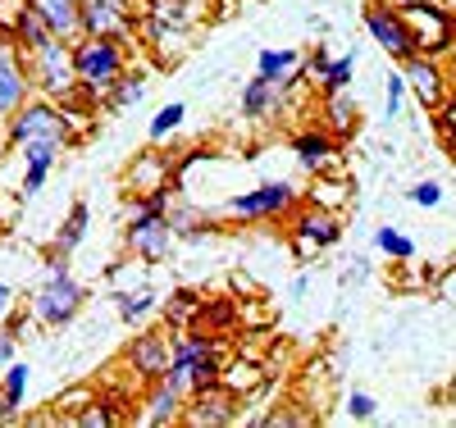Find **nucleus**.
<instances>
[{
	"instance_id": "28",
	"label": "nucleus",
	"mask_w": 456,
	"mask_h": 428,
	"mask_svg": "<svg viewBox=\"0 0 456 428\" xmlns=\"http://www.w3.org/2000/svg\"><path fill=\"white\" fill-rule=\"evenodd\" d=\"M228 392H238L242 401L256 397L260 387H265V365H251V360H233V365H224V378H219Z\"/></svg>"
},
{
	"instance_id": "32",
	"label": "nucleus",
	"mask_w": 456,
	"mask_h": 428,
	"mask_svg": "<svg viewBox=\"0 0 456 428\" xmlns=\"http://www.w3.org/2000/svg\"><path fill=\"white\" fill-rule=\"evenodd\" d=\"M352 77H356V55H338V60H329V69L320 77V92H347Z\"/></svg>"
},
{
	"instance_id": "36",
	"label": "nucleus",
	"mask_w": 456,
	"mask_h": 428,
	"mask_svg": "<svg viewBox=\"0 0 456 428\" xmlns=\"http://www.w3.org/2000/svg\"><path fill=\"white\" fill-rule=\"evenodd\" d=\"M28 10H32V0H0V42H14V28Z\"/></svg>"
},
{
	"instance_id": "30",
	"label": "nucleus",
	"mask_w": 456,
	"mask_h": 428,
	"mask_svg": "<svg viewBox=\"0 0 456 428\" xmlns=\"http://www.w3.org/2000/svg\"><path fill=\"white\" fill-rule=\"evenodd\" d=\"M51 36H55V32H51V23H46L42 14H37V10H28V14L19 19V28H14V42H10V46H14L19 55H28V51H37V46H46Z\"/></svg>"
},
{
	"instance_id": "23",
	"label": "nucleus",
	"mask_w": 456,
	"mask_h": 428,
	"mask_svg": "<svg viewBox=\"0 0 456 428\" xmlns=\"http://www.w3.org/2000/svg\"><path fill=\"white\" fill-rule=\"evenodd\" d=\"M32 10L51 23L55 36L64 42H78L83 36V14H78V0H32Z\"/></svg>"
},
{
	"instance_id": "19",
	"label": "nucleus",
	"mask_w": 456,
	"mask_h": 428,
	"mask_svg": "<svg viewBox=\"0 0 456 428\" xmlns=\"http://www.w3.org/2000/svg\"><path fill=\"white\" fill-rule=\"evenodd\" d=\"M32 96V77H28V64H23V55L10 46V42H0V114H10L23 105Z\"/></svg>"
},
{
	"instance_id": "25",
	"label": "nucleus",
	"mask_w": 456,
	"mask_h": 428,
	"mask_svg": "<svg viewBox=\"0 0 456 428\" xmlns=\"http://www.w3.org/2000/svg\"><path fill=\"white\" fill-rule=\"evenodd\" d=\"M28 378H32V369H28L23 360H10L5 369H0V415H5V419H14V415L23 410V401H28Z\"/></svg>"
},
{
	"instance_id": "1",
	"label": "nucleus",
	"mask_w": 456,
	"mask_h": 428,
	"mask_svg": "<svg viewBox=\"0 0 456 428\" xmlns=\"http://www.w3.org/2000/svg\"><path fill=\"white\" fill-rule=\"evenodd\" d=\"M169 201L174 187H160L151 197H133L128 201V219H124V246L128 255H137L142 264H160L174 251V223H169Z\"/></svg>"
},
{
	"instance_id": "38",
	"label": "nucleus",
	"mask_w": 456,
	"mask_h": 428,
	"mask_svg": "<svg viewBox=\"0 0 456 428\" xmlns=\"http://www.w3.org/2000/svg\"><path fill=\"white\" fill-rule=\"evenodd\" d=\"M347 419H356V424L379 419V401H374L370 392H352V397H347Z\"/></svg>"
},
{
	"instance_id": "46",
	"label": "nucleus",
	"mask_w": 456,
	"mask_h": 428,
	"mask_svg": "<svg viewBox=\"0 0 456 428\" xmlns=\"http://www.w3.org/2000/svg\"><path fill=\"white\" fill-rule=\"evenodd\" d=\"M0 133H5V114H0Z\"/></svg>"
},
{
	"instance_id": "39",
	"label": "nucleus",
	"mask_w": 456,
	"mask_h": 428,
	"mask_svg": "<svg viewBox=\"0 0 456 428\" xmlns=\"http://www.w3.org/2000/svg\"><path fill=\"white\" fill-rule=\"evenodd\" d=\"M406 197L420 206V210H438V206H443V187H438V182H415Z\"/></svg>"
},
{
	"instance_id": "15",
	"label": "nucleus",
	"mask_w": 456,
	"mask_h": 428,
	"mask_svg": "<svg viewBox=\"0 0 456 428\" xmlns=\"http://www.w3.org/2000/svg\"><path fill=\"white\" fill-rule=\"evenodd\" d=\"M160 187H174V155L169 150H156V141H151V150L133 155L128 169H124V197H151V191Z\"/></svg>"
},
{
	"instance_id": "26",
	"label": "nucleus",
	"mask_w": 456,
	"mask_h": 428,
	"mask_svg": "<svg viewBox=\"0 0 456 428\" xmlns=\"http://www.w3.org/2000/svg\"><path fill=\"white\" fill-rule=\"evenodd\" d=\"M306 201L320 206V210H338V214H342V210L352 206V182L342 178V174H338V178H333V174H315V182L306 187Z\"/></svg>"
},
{
	"instance_id": "11",
	"label": "nucleus",
	"mask_w": 456,
	"mask_h": 428,
	"mask_svg": "<svg viewBox=\"0 0 456 428\" xmlns=\"http://www.w3.org/2000/svg\"><path fill=\"white\" fill-rule=\"evenodd\" d=\"M402 77H406V87L411 96L420 101L425 109H443L452 101V73L438 55H425V51H415L402 60Z\"/></svg>"
},
{
	"instance_id": "43",
	"label": "nucleus",
	"mask_w": 456,
	"mask_h": 428,
	"mask_svg": "<svg viewBox=\"0 0 456 428\" xmlns=\"http://www.w3.org/2000/svg\"><path fill=\"white\" fill-rule=\"evenodd\" d=\"M288 292H292V296L301 301V296H306V292H311V279H306V274H297V279L288 283Z\"/></svg>"
},
{
	"instance_id": "4",
	"label": "nucleus",
	"mask_w": 456,
	"mask_h": 428,
	"mask_svg": "<svg viewBox=\"0 0 456 428\" xmlns=\"http://www.w3.org/2000/svg\"><path fill=\"white\" fill-rule=\"evenodd\" d=\"M83 305H87V287L69 274V260H46V274H42V283H37L32 301H28L32 324L64 328V324L78 319Z\"/></svg>"
},
{
	"instance_id": "22",
	"label": "nucleus",
	"mask_w": 456,
	"mask_h": 428,
	"mask_svg": "<svg viewBox=\"0 0 456 428\" xmlns=\"http://www.w3.org/2000/svg\"><path fill=\"white\" fill-rule=\"evenodd\" d=\"M320 119H324V128H329L333 137H342V141H347V137L356 133V124H361V109H356L352 92H324Z\"/></svg>"
},
{
	"instance_id": "16",
	"label": "nucleus",
	"mask_w": 456,
	"mask_h": 428,
	"mask_svg": "<svg viewBox=\"0 0 456 428\" xmlns=\"http://www.w3.org/2000/svg\"><path fill=\"white\" fill-rule=\"evenodd\" d=\"M238 392H228L224 383H210L201 387V392L187 397L183 406V424H192V428H224V424H238Z\"/></svg>"
},
{
	"instance_id": "14",
	"label": "nucleus",
	"mask_w": 456,
	"mask_h": 428,
	"mask_svg": "<svg viewBox=\"0 0 456 428\" xmlns=\"http://www.w3.org/2000/svg\"><path fill=\"white\" fill-rule=\"evenodd\" d=\"M292 160L301 165V174H342V137H333L324 124L320 128H301L292 137Z\"/></svg>"
},
{
	"instance_id": "2",
	"label": "nucleus",
	"mask_w": 456,
	"mask_h": 428,
	"mask_svg": "<svg viewBox=\"0 0 456 428\" xmlns=\"http://www.w3.org/2000/svg\"><path fill=\"white\" fill-rule=\"evenodd\" d=\"M224 378V342L201 328H178L169 337V369L165 383H174L183 397L201 392V387Z\"/></svg>"
},
{
	"instance_id": "33",
	"label": "nucleus",
	"mask_w": 456,
	"mask_h": 428,
	"mask_svg": "<svg viewBox=\"0 0 456 428\" xmlns=\"http://www.w3.org/2000/svg\"><path fill=\"white\" fill-rule=\"evenodd\" d=\"M374 246H379V251H384L388 260H415V242L406 238V232H397V228H388V223H384V228H379V232H374Z\"/></svg>"
},
{
	"instance_id": "20",
	"label": "nucleus",
	"mask_w": 456,
	"mask_h": 428,
	"mask_svg": "<svg viewBox=\"0 0 456 428\" xmlns=\"http://www.w3.org/2000/svg\"><path fill=\"white\" fill-rule=\"evenodd\" d=\"M288 96L279 83H270V77H247V87H242V119L251 124H265V119H279V114L288 109Z\"/></svg>"
},
{
	"instance_id": "41",
	"label": "nucleus",
	"mask_w": 456,
	"mask_h": 428,
	"mask_svg": "<svg viewBox=\"0 0 456 428\" xmlns=\"http://www.w3.org/2000/svg\"><path fill=\"white\" fill-rule=\"evenodd\" d=\"M14 351H19V333L14 328H0V369L14 360Z\"/></svg>"
},
{
	"instance_id": "9",
	"label": "nucleus",
	"mask_w": 456,
	"mask_h": 428,
	"mask_svg": "<svg viewBox=\"0 0 456 428\" xmlns=\"http://www.w3.org/2000/svg\"><path fill=\"white\" fill-rule=\"evenodd\" d=\"M78 14H83L87 36H119L128 46H137V36H142L137 0H78Z\"/></svg>"
},
{
	"instance_id": "13",
	"label": "nucleus",
	"mask_w": 456,
	"mask_h": 428,
	"mask_svg": "<svg viewBox=\"0 0 456 428\" xmlns=\"http://www.w3.org/2000/svg\"><path fill=\"white\" fill-rule=\"evenodd\" d=\"M124 369L137 387H151L156 378H165V369H169V333H160V328L137 333L124 346Z\"/></svg>"
},
{
	"instance_id": "34",
	"label": "nucleus",
	"mask_w": 456,
	"mask_h": 428,
	"mask_svg": "<svg viewBox=\"0 0 456 428\" xmlns=\"http://www.w3.org/2000/svg\"><path fill=\"white\" fill-rule=\"evenodd\" d=\"M114 419H119V410H114L110 401H101V397H92L78 415H73V424H78V428H110Z\"/></svg>"
},
{
	"instance_id": "5",
	"label": "nucleus",
	"mask_w": 456,
	"mask_h": 428,
	"mask_svg": "<svg viewBox=\"0 0 456 428\" xmlns=\"http://www.w3.org/2000/svg\"><path fill=\"white\" fill-rule=\"evenodd\" d=\"M306 201V187H297L288 178H270V182H256L238 197L224 201V219H238V223H279V219H292V210Z\"/></svg>"
},
{
	"instance_id": "29",
	"label": "nucleus",
	"mask_w": 456,
	"mask_h": 428,
	"mask_svg": "<svg viewBox=\"0 0 456 428\" xmlns=\"http://www.w3.org/2000/svg\"><path fill=\"white\" fill-rule=\"evenodd\" d=\"M156 305H160V296L151 292V287H128V292L119 287V292H114V310H119L124 324H142Z\"/></svg>"
},
{
	"instance_id": "10",
	"label": "nucleus",
	"mask_w": 456,
	"mask_h": 428,
	"mask_svg": "<svg viewBox=\"0 0 456 428\" xmlns=\"http://www.w3.org/2000/svg\"><path fill=\"white\" fill-rule=\"evenodd\" d=\"M288 242L297 255H320L329 246L342 242V214L338 210H320V206H297L292 223H288Z\"/></svg>"
},
{
	"instance_id": "6",
	"label": "nucleus",
	"mask_w": 456,
	"mask_h": 428,
	"mask_svg": "<svg viewBox=\"0 0 456 428\" xmlns=\"http://www.w3.org/2000/svg\"><path fill=\"white\" fill-rule=\"evenodd\" d=\"M5 141L10 146H23V141H78V133H73V124H69V114H64V105L60 101H51V96H28L10 119H5Z\"/></svg>"
},
{
	"instance_id": "17",
	"label": "nucleus",
	"mask_w": 456,
	"mask_h": 428,
	"mask_svg": "<svg viewBox=\"0 0 456 428\" xmlns=\"http://www.w3.org/2000/svg\"><path fill=\"white\" fill-rule=\"evenodd\" d=\"M14 155H19V165H23V182H19V197H23V201H32L37 191L46 187L51 169L60 165V155H64V141H23V146H14Z\"/></svg>"
},
{
	"instance_id": "21",
	"label": "nucleus",
	"mask_w": 456,
	"mask_h": 428,
	"mask_svg": "<svg viewBox=\"0 0 456 428\" xmlns=\"http://www.w3.org/2000/svg\"><path fill=\"white\" fill-rule=\"evenodd\" d=\"M301 51H292V46H279V51H260L256 55V73L260 77H270V83H279L283 92H292L297 83H306V69H301Z\"/></svg>"
},
{
	"instance_id": "27",
	"label": "nucleus",
	"mask_w": 456,
	"mask_h": 428,
	"mask_svg": "<svg viewBox=\"0 0 456 428\" xmlns=\"http://www.w3.org/2000/svg\"><path fill=\"white\" fill-rule=\"evenodd\" d=\"M142 96H146V73L128 64V69L119 73V83H114V87H110V92L101 96V109H105V114H119V109L137 105Z\"/></svg>"
},
{
	"instance_id": "31",
	"label": "nucleus",
	"mask_w": 456,
	"mask_h": 428,
	"mask_svg": "<svg viewBox=\"0 0 456 428\" xmlns=\"http://www.w3.org/2000/svg\"><path fill=\"white\" fill-rule=\"evenodd\" d=\"M183 119H187V105L183 101H169V105H160L156 114H151V124H146V137L156 141V146H165L178 128H183Z\"/></svg>"
},
{
	"instance_id": "42",
	"label": "nucleus",
	"mask_w": 456,
	"mask_h": 428,
	"mask_svg": "<svg viewBox=\"0 0 456 428\" xmlns=\"http://www.w3.org/2000/svg\"><path fill=\"white\" fill-rule=\"evenodd\" d=\"M10 310H14V287H10V283H0V324H5Z\"/></svg>"
},
{
	"instance_id": "24",
	"label": "nucleus",
	"mask_w": 456,
	"mask_h": 428,
	"mask_svg": "<svg viewBox=\"0 0 456 428\" xmlns=\"http://www.w3.org/2000/svg\"><path fill=\"white\" fill-rule=\"evenodd\" d=\"M87 223H92V210H87V201H78L69 214H64V223H60V232H55V242H51V260H69L73 251L83 246V238H87Z\"/></svg>"
},
{
	"instance_id": "45",
	"label": "nucleus",
	"mask_w": 456,
	"mask_h": 428,
	"mask_svg": "<svg viewBox=\"0 0 456 428\" xmlns=\"http://www.w3.org/2000/svg\"><path fill=\"white\" fill-rule=\"evenodd\" d=\"M452 92H456V64H452Z\"/></svg>"
},
{
	"instance_id": "8",
	"label": "nucleus",
	"mask_w": 456,
	"mask_h": 428,
	"mask_svg": "<svg viewBox=\"0 0 456 428\" xmlns=\"http://www.w3.org/2000/svg\"><path fill=\"white\" fill-rule=\"evenodd\" d=\"M397 10L411 28L415 51L438 55V60H447L456 51V14L443 5V0H402Z\"/></svg>"
},
{
	"instance_id": "37",
	"label": "nucleus",
	"mask_w": 456,
	"mask_h": 428,
	"mask_svg": "<svg viewBox=\"0 0 456 428\" xmlns=\"http://www.w3.org/2000/svg\"><path fill=\"white\" fill-rule=\"evenodd\" d=\"M402 105H406V77L397 69V73H388V83H384V119H397Z\"/></svg>"
},
{
	"instance_id": "35",
	"label": "nucleus",
	"mask_w": 456,
	"mask_h": 428,
	"mask_svg": "<svg viewBox=\"0 0 456 428\" xmlns=\"http://www.w3.org/2000/svg\"><path fill=\"white\" fill-rule=\"evenodd\" d=\"M192 315H197V296H192V292H174V296H169V305H165L169 328H192V324H187Z\"/></svg>"
},
{
	"instance_id": "12",
	"label": "nucleus",
	"mask_w": 456,
	"mask_h": 428,
	"mask_svg": "<svg viewBox=\"0 0 456 428\" xmlns=\"http://www.w3.org/2000/svg\"><path fill=\"white\" fill-rule=\"evenodd\" d=\"M361 19H365V32L379 42V51H388L397 64H402L406 55H415L411 28H406V19H402V10H397V5H388V0H365Z\"/></svg>"
},
{
	"instance_id": "18",
	"label": "nucleus",
	"mask_w": 456,
	"mask_h": 428,
	"mask_svg": "<svg viewBox=\"0 0 456 428\" xmlns=\"http://www.w3.org/2000/svg\"><path fill=\"white\" fill-rule=\"evenodd\" d=\"M142 410L133 415L137 424H156V428H165V424H183V406H187V397L178 392L174 383H165V378H156L151 387H142V401H137Z\"/></svg>"
},
{
	"instance_id": "3",
	"label": "nucleus",
	"mask_w": 456,
	"mask_h": 428,
	"mask_svg": "<svg viewBox=\"0 0 456 428\" xmlns=\"http://www.w3.org/2000/svg\"><path fill=\"white\" fill-rule=\"evenodd\" d=\"M133 64V46L119 36H78L73 42V73H78V87L101 105V96L119 83V73Z\"/></svg>"
},
{
	"instance_id": "40",
	"label": "nucleus",
	"mask_w": 456,
	"mask_h": 428,
	"mask_svg": "<svg viewBox=\"0 0 456 428\" xmlns=\"http://www.w3.org/2000/svg\"><path fill=\"white\" fill-rule=\"evenodd\" d=\"M329 60H333L329 51H311L306 60H301V69H306V83H315V87H320V77H324V69H329Z\"/></svg>"
},
{
	"instance_id": "7",
	"label": "nucleus",
	"mask_w": 456,
	"mask_h": 428,
	"mask_svg": "<svg viewBox=\"0 0 456 428\" xmlns=\"http://www.w3.org/2000/svg\"><path fill=\"white\" fill-rule=\"evenodd\" d=\"M28 64V77H32V92L37 96H51V101H73L83 87H78V73H73V42L64 36H51L46 46H37L23 55Z\"/></svg>"
},
{
	"instance_id": "44",
	"label": "nucleus",
	"mask_w": 456,
	"mask_h": 428,
	"mask_svg": "<svg viewBox=\"0 0 456 428\" xmlns=\"http://www.w3.org/2000/svg\"><path fill=\"white\" fill-rule=\"evenodd\" d=\"M5 146H10V141H5V133H0V165H5Z\"/></svg>"
}]
</instances>
